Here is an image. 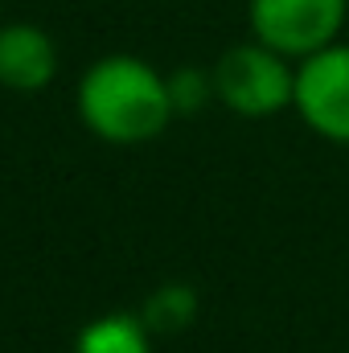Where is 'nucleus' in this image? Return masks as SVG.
I'll return each mask as SVG.
<instances>
[{"mask_svg": "<svg viewBox=\"0 0 349 353\" xmlns=\"http://www.w3.org/2000/svg\"><path fill=\"white\" fill-rule=\"evenodd\" d=\"M169 94H173L177 115H193L201 103L214 99V79L201 70H177V74H169Z\"/></svg>", "mask_w": 349, "mask_h": 353, "instance_id": "nucleus-8", "label": "nucleus"}, {"mask_svg": "<svg viewBox=\"0 0 349 353\" xmlns=\"http://www.w3.org/2000/svg\"><path fill=\"white\" fill-rule=\"evenodd\" d=\"M346 17L349 0H247L251 37L292 62L341 41Z\"/></svg>", "mask_w": 349, "mask_h": 353, "instance_id": "nucleus-3", "label": "nucleus"}, {"mask_svg": "<svg viewBox=\"0 0 349 353\" xmlns=\"http://www.w3.org/2000/svg\"><path fill=\"white\" fill-rule=\"evenodd\" d=\"M140 321L148 325V333H181V329H189L197 321V292L189 283H161L148 296Z\"/></svg>", "mask_w": 349, "mask_h": 353, "instance_id": "nucleus-7", "label": "nucleus"}, {"mask_svg": "<svg viewBox=\"0 0 349 353\" xmlns=\"http://www.w3.org/2000/svg\"><path fill=\"white\" fill-rule=\"evenodd\" d=\"M79 119L107 144H148L173 123L169 74L136 54H107L79 79Z\"/></svg>", "mask_w": 349, "mask_h": 353, "instance_id": "nucleus-1", "label": "nucleus"}, {"mask_svg": "<svg viewBox=\"0 0 349 353\" xmlns=\"http://www.w3.org/2000/svg\"><path fill=\"white\" fill-rule=\"evenodd\" d=\"M74 353H152V333L140 316L107 312L79 333Z\"/></svg>", "mask_w": 349, "mask_h": 353, "instance_id": "nucleus-6", "label": "nucleus"}, {"mask_svg": "<svg viewBox=\"0 0 349 353\" xmlns=\"http://www.w3.org/2000/svg\"><path fill=\"white\" fill-rule=\"evenodd\" d=\"M292 111L312 136L329 144H349V41H333L312 58L296 62Z\"/></svg>", "mask_w": 349, "mask_h": 353, "instance_id": "nucleus-4", "label": "nucleus"}, {"mask_svg": "<svg viewBox=\"0 0 349 353\" xmlns=\"http://www.w3.org/2000/svg\"><path fill=\"white\" fill-rule=\"evenodd\" d=\"M58 74V46L41 25L12 21L0 25V87L17 94H37Z\"/></svg>", "mask_w": 349, "mask_h": 353, "instance_id": "nucleus-5", "label": "nucleus"}, {"mask_svg": "<svg viewBox=\"0 0 349 353\" xmlns=\"http://www.w3.org/2000/svg\"><path fill=\"white\" fill-rule=\"evenodd\" d=\"M210 79H214V99L243 119H271L288 111L296 99V62L255 37L230 46L214 62Z\"/></svg>", "mask_w": 349, "mask_h": 353, "instance_id": "nucleus-2", "label": "nucleus"}]
</instances>
